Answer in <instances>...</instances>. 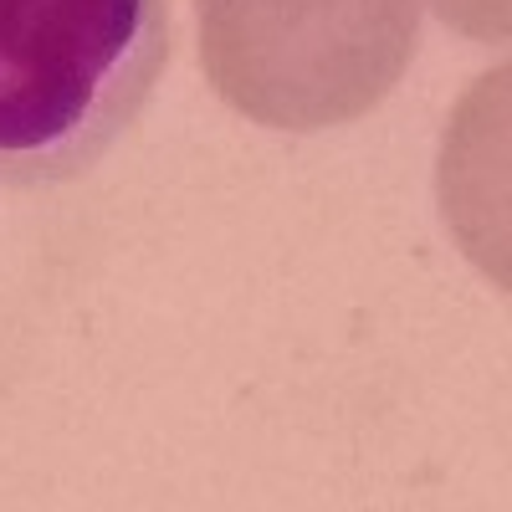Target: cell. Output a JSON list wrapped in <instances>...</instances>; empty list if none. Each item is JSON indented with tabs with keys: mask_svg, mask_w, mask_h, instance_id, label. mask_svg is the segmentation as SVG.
Instances as JSON below:
<instances>
[{
	"mask_svg": "<svg viewBox=\"0 0 512 512\" xmlns=\"http://www.w3.org/2000/svg\"><path fill=\"white\" fill-rule=\"evenodd\" d=\"M200 67L236 113L318 134L390 98L420 41V0H195Z\"/></svg>",
	"mask_w": 512,
	"mask_h": 512,
	"instance_id": "cell-2",
	"label": "cell"
},
{
	"mask_svg": "<svg viewBox=\"0 0 512 512\" xmlns=\"http://www.w3.org/2000/svg\"><path fill=\"white\" fill-rule=\"evenodd\" d=\"M431 11L472 41H507V21H512L507 0H431Z\"/></svg>",
	"mask_w": 512,
	"mask_h": 512,
	"instance_id": "cell-3",
	"label": "cell"
},
{
	"mask_svg": "<svg viewBox=\"0 0 512 512\" xmlns=\"http://www.w3.org/2000/svg\"><path fill=\"white\" fill-rule=\"evenodd\" d=\"M169 47V0H0V190L93 169L144 113Z\"/></svg>",
	"mask_w": 512,
	"mask_h": 512,
	"instance_id": "cell-1",
	"label": "cell"
}]
</instances>
